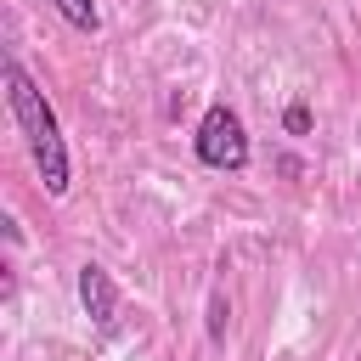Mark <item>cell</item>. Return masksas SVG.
Returning <instances> with one entry per match:
<instances>
[{
  "instance_id": "7a4b0ae2",
  "label": "cell",
  "mask_w": 361,
  "mask_h": 361,
  "mask_svg": "<svg viewBox=\"0 0 361 361\" xmlns=\"http://www.w3.org/2000/svg\"><path fill=\"white\" fill-rule=\"evenodd\" d=\"M192 147H197V164H209V169H231V175L248 169V130H243L237 107H226V102H214L197 118Z\"/></svg>"
},
{
  "instance_id": "6da1fadb",
  "label": "cell",
  "mask_w": 361,
  "mask_h": 361,
  "mask_svg": "<svg viewBox=\"0 0 361 361\" xmlns=\"http://www.w3.org/2000/svg\"><path fill=\"white\" fill-rule=\"evenodd\" d=\"M6 102H11V118H17L23 141H28V152H34V169H39L45 192L62 197L68 180H73V175H68V141H62V124H56L45 90L34 85V73H28L17 56L6 62Z\"/></svg>"
},
{
  "instance_id": "8992f818",
  "label": "cell",
  "mask_w": 361,
  "mask_h": 361,
  "mask_svg": "<svg viewBox=\"0 0 361 361\" xmlns=\"http://www.w3.org/2000/svg\"><path fill=\"white\" fill-rule=\"evenodd\" d=\"M282 124H288L293 135H305V130H310V107H305V102H293V107L282 113Z\"/></svg>"
},
{
  "instance_id": "5b68a950",
  "label": "cell",
  "mask_w": 361,
  "mask_h": 361,
  "mask_svg": "<svg viewBox=\"0 0 361 361\" xmlns=\"http://www.w3.org/2000/svg\"><path fill=\"white\" fill-rule=\"evenodd\" d=\"M209 338H214V344L226 338V293H214V299H209Z\"/></svg>"
},
{
  "instance_id": "3957f363",
  "label": "cell",
  "mask_w": 361,
  "mask_h": 361,
  "mask_svg": "<svg viewBox=\"0 0 361 361\" xmlns=\"http://www.w3.org/2000/svg\"><path fill=\"white\" fill-rule=\"evenodd\" d=\"M79 305L96 322V333H113L118 327V288H113V276L102 265H79Z\"/></svg>"
},
{
  "instance_id": "277c9868",
  "label": "cell",
  "mask_w": 361,
  "mask_h": 361,
  "mask_svg": "<svg viewBox=\"0 0 361 361\" xmlns=\"http://www.w3.org/2000/svg\"><path fill=\"white\" fill-rule=\"evenodd\" d=\"M51 6H56V11H62L73 28H85V34H96V28H102V11H96V0H51Z\"/></svg>"
}]
</instances>
